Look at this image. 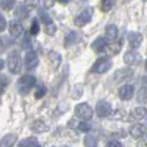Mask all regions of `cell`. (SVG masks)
I'll return each mask as SVG.
<instances>
[{
    "label": "cell",
    "instance_id": "obj_1",
    "mask_svg": "<svg viewBox=\"0 0 147 147\" xmlns=\"http://www.w3.org/2000/svg\"><path fill=\"white\" fill-rule=\"evenodd\" d=\"M36 79L34 75H24L19 79L18 82V91H19L22 95H26V94L30 92V90L35 86Z\"/></svg>",
    "mask_w": 147,
    "mask_h": 147
},
{
    "label": "cell",
    "instance_id": "obj_2",
    "mask_svg": "<svg viewBox=\"0 0 147 147\" xmlns=\"http://www.w3.org/2000/svg\"><path fill=\"white\" fill-rule=\"evenodd\" d=\"M8 68L12 74H19L22 70V58L20 54L18 51H12L11 54L8 55V60H7Z\"/></svg>",
    "mask_w": 147,
    "mask_h": 147
},
{
    "label": "cell",
    "instance_id": "obj_3",
    "mask_svg": "<svg viewBox=\"0 0 147 147\" xmlns=\"http://www.w3.org/2000/svg\"><path fill=\"white\" fill-rule=\"evenodd\" d=\"M75 115L82 119V122H87L92 118L94 112H92V109L90 107L87 103H80V105H78L75 107Z\"/></svg>",
    "mask_w": 147,
    "mask_h": 147
},
{
    "label": "cell",
    "instance_id": "obj_4",
    "mask_svg": "<svg viewBox=\"0 0 147 147\" xmlns=\"http://www.w3.org/2000/svg\"><path fill=\"white\" fill-rule=\"evenodd\" d=\"M92 11L94 9L92 8H90V7L86 8V9H83V11L75 18V20H74L75 26H76V27H84L86 24L91 20V18H92Z\"/></svg>",
    "mask_w": 147,
    "mask_h": 147
},
{
    "label": "cell",
    "instance_id": "obj_5",
    "mask_svg": "<svg viewBox=\"0 0 147 147\" xmlns=\"http://www.w3.org/2000/svg\"><path fill=\"white\" fill-rule=\"evenodd\" d=\"M110 68H111V60L109 58H99L92 66V71L95 74H105Z\"/></svg>",
    "mask_w": 147,
    "mask_h": 147
},
{
    "label": "cell",
    "instance_id": "obj_6",
    "mask_svg": "<svg viewBox=\"0 0 147 147\" xmlns=\"http://www.w3.org/2000/svg\"><path fill=\"white\" fill-rule=\"evenodd\" d=\"M96 114H98V116H100V118L110 116L112 114L111 105L106 100H99L98 102V105H96Z\"/></svg>",
    "mask_w": 147,
    "mask_h": 147
},
{
    "label": "cell",
    "instance_id": "obj_7",
    "mask_svg": "<svg viewBox=\"0 0 147 147\" xmlns=\"http://www.w3.org/2000/svg\"><path fill=\"white\" fill-rule=\"evenodd\" d=\"M123 60L126 64L136 66V64H140V63H142V56H140V54L135 52V51H127V52L124 54Z\"/></svg>",
    "mask_w": 147,
    "mask_h": 147
},
{
    "label": "cell",
    "instance_id": "obj_8",
    "mask_svg": "<svg viewBox=\"0 0 147 147\" xmlns=\"http://www.w3.org/2000/svg\"><path fill=\"white\" fill-rule=\"evenodd\" d=\"M127 40L131 48H138L143 42V36L139 32H130L127 35Z\"/></svg>",
    "mask_w": 147,
    "mask_h": 147
},
{
    "label": "cell",
    "instance_id": "obj_9",
    "mask_svg": "<svg viewBox=\"0 0 147 147\" xmlns=\"http://www.w3.org/2000/svg\"><path fill=\"white\" fill-rule=\"evenodd\" d=\"M38 64H39L38 55H36L34 51L27 52V55H26V68H27V70H34V68H36Z\"/></svg>",
    "mask_w": 147,
    "mask_h": 147
},
{
    "label": "cell",
    "instance_id": "obj_10",
    "mask_svg": "<svg viewBox=\"0 0 147 147\" xmlns=\"http://www.w3.org/2000/svg\"><path fill=\"white\" fill-rule=\"evenodd\" d=\"M119 96L122 100H130L134 96V87L131 84H124L119 88Z\"/></svg>",
    "mask_w": 147,
    "mask_h": 147
},
{
    "label": "cell",
    "instance_id": "obj_11",
    "mask_svg": "<svg viewBox=\"0 0 147 147\" xmlns=\"http://www.w3.org/2000/svg\"><path fill=\"white\" fill-rule=\"evenodd\" d=\"M47 58H48V62H50L51 67H52L54 70H58L59 66H60V63H62V56H60V54H58L56 51H50L48 55H47Z\"/></svg>",
    "mask_w": 147,
    "mask_h": 147
},
{
    "label": "cell",
    "instance_id": "obj_12",
    "mask_svg": "<svg viewBox=\"0 0 147 147\" xmlns=\"http://www.w3.org/2000/svg\"><path fill=\"white\" fill-rule=\"evenodd\" d=\"M23 26L20 22H11L9 23V35L12 38H19L23 34Z\"/></svg>",
    "mask_w": 147,
    "mask_h": 147
},
{
    "label": "cell",
    "instance_id": "obj_13",
    "mask_svg": "<svg viewBox=\"0 0 147 147\" xmlns=\"http://www.w3.org/2000/svg\"><path fill=\"white\" fill-rule=\"evenodd\" d=\"M144 131H146V126H144V124H140V123H135L134 126H131V128H130V134H131V136L135 138V139L142 138Z\"/></svg>",
    "mask_w": 147,
    "mask_h": 147
},
{
    "label": "cell",
    "instance_id": "obj_14",
    "mask_svg": "<svg viewBox=\"0 0 147 147\" xmlns=\"http://www.w3.org/2000/svg\"><path fill=\"white\" fill-rule=\"evenodd\" d=\"M107 44H109V43H107V39L100 36V38H96L94 40L91 47H92V50L95 51V52H103V50H106Z\"/></svg>",
    "mask_w": 147,
    "mask_h": 147
},
{
    "label": "cell",
    "instance_id": "obj_15",
    "mask_svg": "<svg viewBox=\"0 0 147 147\" xmlns=\"http://www.w3.org/2000/svg\"><path fill=\"white\" fill-rule=\"evenodd\" d=\"M120 50H122V40H118V42H112V43H109L107 47H106V52L112 56V55H116L119 54Z\"/></svg>",
    "mask_w": 147,
    "mask_h": 147
},
{
    "label": "cell",
    "instance_id": "obj_16",
    "mask_svg": "<svg viewBox=\"0 0 147 147\" xmlns=\"http://www.w3.org/2000/svg\"><path fill=\"white\" fill-rule=\"evenodd\" d=\"M16 140H18V136L15 134H7L0 139V147H12L16 143Z\"/></svg>",
    "mask_w": 147,
    "mask_h": 147
},
{
    "label": "cell",
    "instance_id": "obj_17",
    "mask_svg": "<svg viewBox=\"0 0 147 147\" xmlns=\"http://www.w3.org/2000/svg\"><path fill=\"white\" fill-rule=\"evenodd\" d=\"M147 115V109L146 107H135L131 112V118L135 120H142L144 119Z\"/></svg>",
    "mask_w": 147,
    "mask_h": 147
},
{
    "label": "cell",
    "instance_id": "obj_18",
    "mask_svg": "<svg viewBox=\"0 0 147 147\" xmlns=\"http://www.w3.org/2000/svg\"><path fill=\"white\" fill-rule=\"evenodd\" d=\"M28 13H30V7L26 5V4L18 5V8H16V11H15V15L18 16L19 19H26L28 16Z\"/></svg>",
    "mask_w": 147,
    "mask_h": 147
},
{
    "label": "cell",
    "instance_id": "obj_19",
    "mask_svg": "<svg viewBox=\"0 0 147 147\" xmlns=\"http://www.w3.org/2000/svg\"><path fill=\"white\" fill-rule=\"evenodd\" d=\"M31 130L34 132H39V134H42V132H46L48 130L47 127V124L43 122V120H36L34 123L31 124Z\"/></svg>",
    "mask_w": 147,
    "mask_h": 147
},
{
    "label": "cell",
    "instance_id": "obj_20",
    "mask_svg": "<svg viewBox=\"0 0 147 147\" xmlns=\"http://www.w3.org/2000/svg\"><path fill=\"white\" fill-rule=\"evenodd\" d=\"M132 75V70H130V68H124V70H119L115 72V80L116 82H122L123 79H127V78H130Z\"/></svg>",
    "mask_w": 147,
    "mask_h": 147
},
{
    "label": "cell",
    "instance_id": "obj_21",
    "mask_svg": "<svg viewBox=\"0 0 147 147\" xmlns=\"http://www.w3.org/2000/svg\"><path fill=\"white\" fill-rule=\"evenodd\" d=\"M118 36V27L114 24H109L106 27V39H110L114 42V39Z\"/></svg>",
    "mask_w": 147,
    "mask_h": 147
},
{
    "label": "cell",
    "instance_id": "obj_22",
    "mask_svg": "<svg viewBox=\"0 0 147 147\" xmlns=\"http://www.w3.org/2000/svg\"><path fill=\"white\" fill-rule=\"evenodd\" d=\"M18 147H40V144L35 138H27V139L22 140Z\"/></svg>",
    "mask_w": 147,
    "mask_h": 147
},
{
    "label": "cell",
    "instance_id": "obj_23",
    "mask_svg": "<svg viewBox=\"0 0 147 147\" xmlns=\"http://www.w3.org/2000/svg\"><path fill=\"white\" fill-rule=\"evenodd\" d=\"M83 94V86L82 84H75L74 88L71 90V95H72L74 99H79Z\"/></svg>",
    "mask_w": 147,
    "mask_h": 147
},
{
    "label": "cell",
    "instance_id": "obj_24",
    "mask_svg": "<svg viewBox=\"0 0 147 147\" xmlns=\"http://www.w3.org/2000/svg\"><path fill=\"white\" fill-rule=\"evenodd\" d=\"M84 146L86 147H96L98 146V139L94 135H87L84 138Z\"/></svg>",
    "mask_w": 147,
    "mask_h": 147
},
{
    "label": "cell",
    "instance_id": "obj_25",
    "mask_svg": "<svg viewBox=\"0 0 147 147\" xmlns=\"http://www.w3.org/2000/svg\"><path fill=\"white\" fill-rule=\"evenodd\" d=\"M111 116L114 119H120V120H128L127 114L123 111V110H118V111H114L111 114Z\"/></svg>",
    "mask_w": 147,
    "mask_h": 147
},
{
    "label": "cell",
    "instance_id": "obj_26",
    "mask_svg": "<svg viewBox=\"0 0 147 147\" xmlns=\"http://www.w3.org/2000/svg\"><path fill=\"white\" fill-rule=\"evenodd\" d=\"M76 42V34L74 31L68 32L66 36V39H64V43H66V47H68L70 44H74V43Z\"/></svg>",
    "mask_w": 147,
    "mask_h": 147
},
{
    "label": "cell",
    "instance_id": "obj_27",
    "mask_svg": "<svg viewBox=\"0 0 147 147\" xmlns=\"http://www.w3.org/2000/svg\"><path fill=\"white\" fill-rule=\"evenodd\" d=\"M39 18L42 19V22H44V26L54 23V22H52V19L50 18V15H48L46 11H39Z\"/></svg>",
    "mask_w": 147,
    "mask_h": 147
},
{
    "label": "cell",
    "instance_id": "obj_28",
    "mask_svg": "<svg viewBox=\"0 0 147 147\" xmlns=\"http://www.w3.org/2000/svg\"><path fill=\"white\" fill-rule=\"evenodd\" d=\"M100 7H102V11L103 12H109L110 9L114 7V1H111V0H103L100 4Z\"/></svg>",
    "mask_w": 147,
    "mask_h": 147
},
{
    "label": "cell",
    "instance_id": "obj_29",
    "mask_svg": "<svg viewBox=\"0 0 147 147\" xmlns=\"http://www.w3.org/2000/svg\"><path fill=\"white\" fill-rule=\"evenodd\" d=\"M47 92V88L44 87L43 84H39L38 88H36V92H35V98L36 99H40V98H43L44 95H46Z\"/></svg>",
    "mask_w": 147,
    "mask_h": 147
},
{
    "label": "cell",
    "instance_id": "obj_30",
    "mask_svg": "<svg viewBox=\"0 0 147 147\" xmlns=\"http://www.w3.org/2000/svg\"><path fill=\"white\" fill-rule=\"evenodd\" d=\"M91 130V126H90L88 122H80L78 124V131L80 132H88Z\"/></svg>",
    "mask_w": 147,
    "mask_h": 147
},
{
    "label": "cell",
    "instance_id": "obj_31",
    "mask_svg": "<svg viewBox=\"0 0 147 147\" xmlns=\"http://www.w3.org/2000/svg\"><path fill=\"white\" fill-rule=\"evenodd\" d=\"M39 30H40V28H39V22L35 19L34 22H32V24H31V28H30V34H31V35H36V34L39 32Z\"/></svg>",
    "mask_w": 147,
    "mask_h": 147
},
{
    "label": "cell",
    "instance_id": "obj_32",
    "mask_svg": "<svg viewBox=\"0 0 147 147\" xmlns=\"http://www.w3.org/2000/svg\"><path fill=\"white\" fill-rule=\"evenodd\" d=\"M46 32L48 34V35H55V32H56V26H55L54 23H51V24H47L46 26Z\"/></svg>",
    "mask_w": 147,
    "mask_h": 147
},
{
    "label": "cell",
    "instance_id": "obj_33",
    "mask_svg": "<svg viewBox=\"0 0 147 147\" xmlns=\"http://www.w3.org/2000/svg\"><path fill=\"white\" fill-rule=\"evenodd\" d=\"M15 5V3L13 1H0V7L1 8H4V9H11L12 7Z\"/></svg>",
    "mask_w": 147,
    "mask_h": 147
},
{
    "label": "cell",
    "instance_id": "obj_34",
    "mask_svg": "<svg viewBox=\"0 0 147 147\" xmlns=\"http://www.w3.org/2000/svg\"><path fill=\"white\" fill-rule=\"evenodd\" d=\"M5 27H7V22L4 19V16L0 13V32H3L5 30Z\"/></svg>",
    "mask_w": 147,
    "mask_h": 147
},
{
    "label": "cell",
    "instance_id": "obj_35",
    "mask_svg": "<svg viewBox=\"0 0 147 147\" xmlns=\"http://www.w3.org/2000/svg\"><path fill=\"white\" fill-rule=\"evenodd\" d=\"M107 147H124V146L120 143L119 140H110L107 143Z\"/></svg>",
    "mask_w": 147,
    "mask_h": 147
},
{
    "label": "cell",
    "instance_id": "obj_36",
    "mask_svg": "<svg viewBox=\"0 0 147 147\" xmlns=\"http://www.w3.org/2000/svg\"><path fill=\"white\" fill-rule=\"evenodd\" d=\"M27 47H31V40L28 38H26L23 40V48H27Z\"/></svg>",
    "mask_w": 147,
    "mask_h": 147
},
{
    "label": "cell",
    "instance_id": "obj_37",
    "mask_svg": "<svg viewBox=\"0 0 147 147\" xmlns=\"http://www.w3.org/2000/svg\"><path fill=\"white\" fill-rule=\"evenodd\" d=\"M54 4H55L54 1H44V3H43V5H44L46 8H50V7H52Z\"/></svg>",
    "mask_w": 147,
    "mask_h": 147
},
{
    "label": "cell",
    "instance_id": "obj_38",
    "mask_svg": "<svg viewBox=\"0 0 147 147\" xmlns=\"http://www.w3.org/2000/svg\"><path fill=\"white\" fill-rule=\"evenodd\" d=\"M138 147H147V144L144 143V142H140V143L138 144Z\"/></svg>",
    "mask_w": 147,
    "mask_h": 147
},
{
    "label": "cell",
    "instance_id": "obj_39",
    "mask_svg": "<svg viewBox=\"0 0 147 147\" xmlns=\"http://www.w3.org/2000/svg\"><path fill=\"white\" fill-rule=\"evenodd\" d=\"M3 68H4V62L0 59V70H3Z\"/></svg>",
    "mask_w": 147,
    "mask_h": 147
},
{
    "label": "cell",
    "instance_id": "obj_40",
    "mask_svg": "<svg viewBox=\"0 0 147 147\" xmlns=\"http://www.w3.org/2000/svg\"><path fill=\"white\" fill-rule=\"evenodd\" d=\"M144 67H146V71H147V60H146V64H144Z\"/></svg>",
    "mask_w": 147,
    "mask_h": 147
},
{
    "label": "cell",
    "instance_id": "obj_41",
    "mask_svg": "<svg viewBox=\"0 0 147 147\" xmlns=\"http://www.w3.org/2000/svg\"><path fill=\"white\" fill-rule=\"evenodd\" d=\"M62 147H66V146H62Z\"/></svg>",
    "mask_w": 147,
    "mask_h": 147
}]
</instances>
